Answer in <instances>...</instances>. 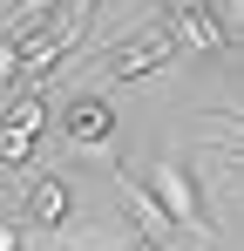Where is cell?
I'll use <instances>...</instances> for the list:
<instances>
[{"instance_id": "obj_10", "label": "cell", "mask_w": 244, "mask_h": 251, "mask_svg": "<svg viewBox=\"0 0 244 251\" xmlns=\"http://www.w3.org/2000/svg\"><path fill=\"white\" fill-rule=\"evenodd\" d=\"M176 14H217V7H210V0H170V21H176Z\"/></svg>"}, {"instance_id": "obj_1", "label": "cell", "mask_w": 244, "mask_h": 251, "mask_svg": "<svg viewBox=\"0 0 244 251\" xmlns=\"http://www.w3.org/2000/svg\"><path fill=\"white\" fill-rule=\"evenodd\" d=\"M143 183H149V197L163 204V217H170L176 231H190V238H217V217L203 210V197H197V176H190V163H176V156H156Z\"/></svg>"}, {"instance_id": "obj_4", "label": "cell", "mask_w": 244, "mask_h": 251, "mask_svg": "<svg viewBox=\"0 0 244 251\" xmlns=\"http://www.w3.org/2000/svg\"><path fill=\"white\" fill-rule=\"evenodd\" d=\"M61 136L75 143V150H102L109 136H116V102H102L95 88L68 102V116H61Z\"/></svg>"}, {"instance_id": "obj_2", "label": "cell", "mask_w": 244, "mask_h": 251, "mask_svg": "<svg viewBox=\"0 0 244 251\" xmlns=\"http://www.w3.org/2000/svg\"><path fill=\"white\" fill-rule=\"evenodd\" d=\"M176 61V27L156 21V27H143V34H129V41L102 61V82H143V75H156Z\"/></svg>"}, {"instance_id": "obj_6", "label": "cell", "mask_w": 244, "mask_h": 251, "mask_svg": "<svg viewBox=\"0 0 244 251\" xmlns=\"http://www.w3.org/2000/svg\"><path fill=\"white\" fill-rule=\"evenodd\" d=\"M170 27H176V48H197V54H217V48H231V27H224V14H176Z\"/></svg>"}, {"instance_id": "obj_7", "label": "cell", "mask_w": 244, "mask_h": 251, "mask_svg": "<svg viewBox=\"0 0 244 251\" xmlns=\"http://www.w3.org/2000/svg\"><path fill=\"white\" fill-rule=\"evenodd\" d=\"M7 82H21V48L0 34V88H7Z\"/></svg>"}, {"instance_id": "obj_12", "label": "cell", "mask_w": 244, "mask_h": 251, "mask_svg": "<svg viewBox=\"0 0 244 251\" xmlns=\"http://www.w3.org/2000/svg\"><path fill=\"white\" fill-rule=\"evenodd\" d=\"M170 251H197V245H170Z\"/></svg>"}, {"instance_id": "obj_11", "label": "cell", "mask_w": 244, "mask_h": 251, "mask_svg": "<svg viewBox=\"0 0 244 251\" xmlns=\"http://www.w3.org/2000/svg\"><path fill=\"white\" fill-rule=\"evenodd\" d=\"M122 251H163V245H149V238H129V245H122Z\"/></svg>"}, {"instance_id": "obj_13", "label": "cell", "mask_w": 244, "mask_h": 251, "mask_svg": "<svg viewBox=\"0 0 244 251\" xmlns=\"http://www.w3.org/2000/svg\"><path fill=\"white\" fill-rule=\"evenodd\" d=\"M0 197H7V176H0Z\"/></svg>"}, {"instance_id": "obj_8", "label": "cell", "mask_w": 244, "mask_h": 251, "mask_svg": "<svg viewBox=\"0 0 244 251\" xmlns=\"http://www.w3.org/2000/svg\"><path fill=\"white\" fill-rule=\"evenodd\" d=\"M0 251H27V224L21 217H0Z\"/></svg>"}, {"instance_id": "obj_9", "label": "cell", "mask_w": 244, "mask_h": 251, "mask_svg": "<svg viewBox=\"0 0 244 251\" xmlns=\"http://www.w3.org/2000/svg\"><path fill=\"white\" fill-rule=\"evenodd\" d=\"M95 7H102V0H68V7H61V21H68V27H75V34H81V27H88V14H95Z\"/></svg>"}, {"instance_id": "obj_3", "label": "cell", "mask_w": 244, "mask_h": 251, "mask_svg": "<svg viewBox=\"0 0 244 251\" xmlns=\"http://www.w3.org/2000/svg\"><path fill=\"white\" fill-rule=\"evenodd\" d=\"M116 190H122V210H129V224H136V238H149V245H176V224L163 217V204L149 197V183L143 176H129V170H116Z\"/></svg>"}, {"instance_id": "obj_5", "label": "cell", "mask_w": 244, "mask_h": 251, "mask_svg": "<svg viewBox=\"0 0 244 251\" xmlns=\"http://www.w3.org/2000/svg\"><path fill=\"white\" fill-rule=\"evenodd\" d=\"M21 210H27V231H68V224H75V183H61V176H34Z\"/></svg>"}]
</instances>
